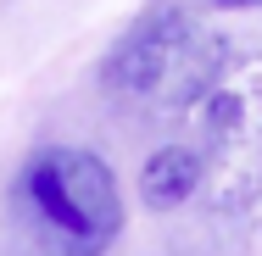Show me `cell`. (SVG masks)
Returning <instances> with one entry per match:
<instances>
[{"label":"cell","instance_id":"6da1fadb","mask_svg":"<svg viewBox=\"0 0 262 256\" xmlns=\"http://www.w3.org/2000/svg\"><path fill=\"white\" fill-rule=\"evenodd\" d=\"M23 195L34 217L61 240V251L73 256H101L123 228V195H117L112 167L78 145L39 151L23 167Z\"/></svg>","mask_w":262,"mask_h":256},{"label":"cell","instance_id":"7a4b0ae2","mask_svg":"<svg viewBox=\"0 0 262 256\" xmlns=\"http://www.w3.org/2000/svg\"><path fill=\"white\" fill-rule=\"evenodd\" d=\"M207 139V201L217 212H246L262 201V61L229 67L201 101Z\"/></svg>","mask_w":262,"mask_h":256},{"label":"cell","instance_id":"3957f363","mask_svg":"<svg viewBox=\"0 0 262 256\" xmlns=\"http://www.w3.org/2000/svg\"><path fill=\"white\" fill-rule=\"evenodd\" d=\"M195 39H201V28H195L190 11L157 6L151 17H140L117 39V51L106 56V67H101L106 89L112 95H128V101H162L167 84H173V73H179V61H184V51Z\"/></svg>","mask_w":262,"mask_h":256},{"label":"cell","instance_id":"277c9868","mask_svg":"<svg viewBox=\"0 0 262 256\" xmlns=\"http://www.w3.org/2000/svg\"><path fill=\"white\" fill-rule=\"evenodd\" d=\"M201 184H207V167H201V156L190 151V145H162V151L140 167V201L151 206V212L184 206Z\"/></svg>","mask_w":262,"mask_h":256},{"label":"cell","instance_id":"5b68a950","mask_svg":"<svg viewBox=\"0 0 262 256\" xmlns=\"http://www.w3.org/2000/svg\"><path fill=\"white\" fill-rule=\"evenodd\" d=\"M217 11H251V6H262V0H212Z\"/></svg>","mask_w":262,"mask_h":256}]
</instances>
